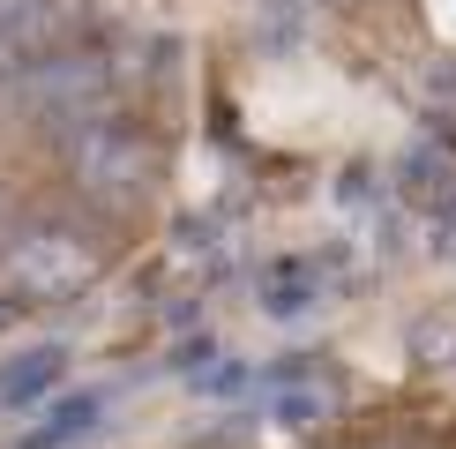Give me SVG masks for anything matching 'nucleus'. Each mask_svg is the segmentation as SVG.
<instances>
[{
	"label": "nucleus",
	"mask_w": 456,
	"mask_h": 449,
	"mask_svg": "<svg viewBox=\"0 0 456 449\" xmlns=\"http://www.w3.org/2000/svg\"><path fill=\"white\" fill-rule=\"evenodd\" d=\"M68 165L83 180V195H98L105 210H135V202L158 187V143L142 135L127 112H105V120L68 127Z\"/></svg>",
	"instance_id": "1"
},
{
	"label": "nucleus",
	"mask_w": 456,
	"mask_h": 449,
	"mask_svg": "<svg viewBox=\"0 0 456 449\" xmlns=\"http://www.w3.org/2000/svg\"><path fill=\"white\" fill-rule=\"evenodd\" d=\"M98 277V248L61 217H23L0 240V292L8 299H68Z\"/></svg>",
	"instance_id": "2"
},
{
	"label": "nucleus",
	"mask_w": 456,
	"mask_h": 449,
	"mask_svg": "<svg viewBox=\"0 0 456 449\" xmlns=\"http://www.w3.org/2000/svg\"><path fill=\"white\" fill-rule=\"evenodd\" d=\"M68 53V8L61 0H0V90H23Z\"/></svg>",
	"instance_id": "3"
},
{
	"label": "nucleus",
	"mask_w": 456,
	"mask_h": 449,
	"mask_svg": "<svg viewBox=\"0 0 456 449\" xmlns=\"http://www.w3.org/2000/svg\"><path fill=\"white\" fill-rule=\"evenodd\" d=\"M337 292H345V262H330V255H277L255 277V299L270 322H307V314L337 307Z\"/></svg>",
	"instance_id": "4"
},
{
	"label": "nucleus",
	"mask_w": 456,
	"mask_h": 449,
	"mask_svg": "<svg viewBox=\"0 0 456 449\" xmlns=\"http://www.w3.org/2000/svg\"><path fill=\"white\" fill-rule=\"evenodd\" d=\"M396 173H404V180H396V202H411V210L456 224V150L449 143H411Z\"/></svg>",
	"instance_id": "5"
},
{
	"label": "nucleus",
	"mask_w": 456,
	"mask_h": 449,
	"mask_svg": "<svg viewBox=\"0 0 456 449\" xmlns=\"http://www.w3.org/2000/svg\"><path fill=\"white\" fill-rule=\"evenodd\" d=\"M105 412H112V389H68V397L37 404V427L23 435V449H75L105 427Z\"/></svg>",
	"instance_id": "6"
},
{
	"label": "nucleus",
	"mask_w": 456,
	"mask_h": 449,
	"mask_svg": "<svg viewBox=\"0 0 456 449\" xmlns=\"http://www.w3.org/2000/svg\"><path fill=\"white\" fill-rule=\"evenodd\" d=\"M337 210H345L352 240H367V248H396V187H382L374 173H345L337 180Z\"/></svg>",
	"instance_id": "7"
},
{
	"label": "nucleus",
	"mask_w": 456,
	"mask_h": 449,
	"mask_svg": "<svg viewBox=\"0 0 456 449\" xmlns=\"http://www.w3.org/2000/svg\"><path fill=\"white\" fill-rule=\"evenodd\" d=\"M330 412H337V397L314 374H277V382H262V420L284 427V435H314Z\"/></svg>",
	"instance_id": "8"
},
{
	"label": "nucleus",
	"mask_w": 456,
	"mask_h": 449,
	"mask_svg": "<svg viewBox=\"0 0 456 449\" xmlns=\"http://www.w3.org/2000/svg\"><path fill=\"white\" fill-rule=\"evenodd\" d=\"M61 360H68L61 345H30V352H15V367H0V412L37 404L53 382H61Z\"/></svg>",
	"instance_id": "9"
},
{
	"label": "nucleus",
	"mask_w": 456,
	"mask_h": 449,
	"mask_svg": "<svg viewBox=\"0 0 456 449\" xmlns=\"http://www.w3.org/2000/svg\"><path fill=\"white\" fill-rule=\"evenodd\" d=\"M0 240H8V233H0Z\"/></svg>",
	"instance_id": "10"
}]
</instances>
